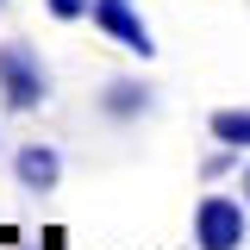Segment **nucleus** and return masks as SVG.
<instances>
[{
	"instance_id": "7",
	"label": "nucleus",
	"mask_w": 250,
	"mask_h": 250,
	"mask_svg": "<svg viewBox=\"0 0 250 250\" xmlns=\"http://www.w3.org/2000/svg\"><path fill=\"white\" fill-rule=\"evenodd\" d=\"M44 6H50V19H82L94 0H44Z\"/></svg>"
},
{
	"instance_id": "2",
	"label": "nucleus",
	"mask_w": 250,
	"mask_h": 250,
	"mask_svg": "<svg viewBox=\"0 0 250 250\" xmlns=\"http://www.w3.org/2000/svg\"><path fill=\"white\" fill-rule=\"evenodd\" d=\"M250 238V200H231V194H207L194 207V244L200 250H238Z\"/></svg>"
},
{
	"instance_id": "3",
	"label": "nucleus",
	"mask_w": 250,
	"mask_h": 250,
	"mask_svg": "<svg viewBox=\"0 0 250 250\" xmlns=\"http://www.w3.org/2000/svg\"><path fill=\"white\" fill-rule=\"evenodd\" d=\"M88 19L106 31L113 44H125L131 57H150V50H156V38L144 31V19H138V6H131V0H94V6H88Z\"/></svg>"
},
{
	"instance_id": "8",
	"label": "nucleus",
	"mask_w": 250,
	"mask_h": 250,
	"mask_svg": "<svg viewBox=\"0 0 250 250\" xmlns=\"http://www.w3.org/2000/svg\"><path fill=\"white\" fill-rule=\"evenodd\" d=\"M244 200H250V169H244Z\"/></svg>"
},
{
	"instance_id": "6",
	"label": "nucleus",
	"mask_w": 250,
	"mask_h": 250,
	"mask_svg": "<svg viewBox=\"0 0 250 250\" xmlns=\"http://www.w3.org/2000/svg\"><path fill=\"white\" fill-rule=\"evenodd\" d=\"M207 125H213V138L225 150H250V106H219Z\"/></svg>"
},
{
	"instance_id": "4",
	"label": "nucleus",
	"mask_w": 250,
	"mask_h": 250,
	"mask_svg": "<svg viewBox=\"0 0 250 250\" xmlns=\"http://www.w3.org/2000/svg\"><path fill=\"white\" fill-rule=\"evenodd\" d=\"M13 175H19L31 194H50V188L62 182V156L50 150V144H19V156H13Z\"/></svg>"
},
{
	"instance_id": "5",
	"label": "nucleus",
	"mask_w": 250,
	"mask_h": 250,
	"mask_svg": "<svg viewBox=\"0 0 250 250\" xmlns=\"http://www.w3.org/2000/svg\"><path fill=\"white\" fill-rule=\"evenodd\" d=\"M100 106H106V119H144L150 113V88L144 82H106Z\"/></svg>"
},
{
	"instance_id": "1",
	"label": "nucleus",
	"mask_w": 250,
	"mask_h": 250,
	"mask_svg": "<svg viewBox=\"0 0 250 250\" xmlns=\"http://www.w3.org/2000/svg\"><path fill=\"white\" fill-rule=\"evenodd\" d=\"M44 94H50V75H44L38 50L31 44H0V106L31 113V106H44Z\"/></svg>"
}]
</instances>
